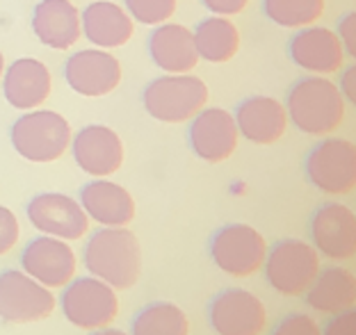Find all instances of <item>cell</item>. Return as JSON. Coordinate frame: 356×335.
I'll return each mask as SVG.
<instances>
[{
  "label": "cell",
  "instance_id": "cell-1",
  "mask_svg": "<svg viewBox=\"0 0 356 335\" xmlns=\"http://www.w3.org/2000/svg\"><path fill=\"white\" fill-rule=\"evenodd\" d=\"M83 265L89 276L115 290L133 288L142 274L140 240L128 231V226H101L89 235L83 249Z\"/></svg>",
  "mask_w": 356,
  "mask_h": 335
},
{
  "label": "cell",
  "instance_id": "cell-2",
  "mask_svg": "<svg viewBox=\"0 0 356 335\" xmlns=\"http://www.w3.org/2000/svg\"><path fill=\"white\" fill-rule=\"evenodd\" d=\"M286 114L304 135L325 137L345 121V98L327 76H304L290 87Z\"/></svg>",
  "mask_w": 356,
  "mask_h": 335
},
{
  "label": "cell",
  "instance_id": "cell-3",
  "mask_svg": "<svg viewBox=\"0 0 356 335\" xmlns=\"http://www.w3.org/2000/svg\"><path fill=\"white\" fill-rule=\"evenodd\" d=\"M69 121L55 110L23 112L10 128V142L23 160L46 165L60 160L71 146Z\"/></svg>",
  "mask_w": 356,
  "mask_h": 335
},
{
  "label": "cell",
  "instance_id": "cell-4",
  "mask_svg": "<svg viewBox=\"0 0 356 335\" xmlns=\"http://www.w3.org/2000/svg\"><path fill=\"white\" fill-rule=\"evenodd\" d=\"M208 103V87L201 78L190 73H169L144 87L142 105L149 117L163 124L190 121Z\"/></svg>",
  "mask_w": 356,
  "mask_h": 335
},
{
  "label": "cell",
  "instance_id": "cell-5",
  "mask_svg": "<svg viewBox=\"0 0 356 335\" xmlns=\"http://www.w3.org/2000/svg\"><path fill=\"white\" fill-rule=\"evenodd\" d=\"M320 253L311 242L286 238L267 247L265 281L281 297H302L320 272Z\"/></svg>",
  "mask_w": 356,
  "mask_h": 335
},
{
  "label": "cell",
  "instance_id": "cell-6",
  "mask_svg": "<svg viewBox=\"0 0 356 335\" xmlns=\"http://www.w3.org/2000/svg\"><path fill=\"white\" fill-rule=\"evenodd\" d=\"M64 320L83 331L110 326L119 315V294L94 276H78L62 288L58 299Z\"/></svg>",
  "mask_w": 356,
  "mask_h": 335
},
{
  "label": "cell",
  "instance_id": "cell-7",
  "mask_svg": "<svg viewBox=\"0 0 356 335\" xmlns=\"http://www.w3.org/2000/svg\"><path fill=\"white\" fill-rule=\"evenodd\" d=\"M208 251L220 272L233 279H249L263 269L267 242L254 226L233 222L217 228L208 242Z\"/></svg>",
  "mask_w": 356,
  "mask_h": 335
},
{
  "label": "cell",
  "instance_id": "cell-8",
  "mask_svg": "<svg viewBox=\"0 0 356 335\" xmlns=\"http://www.w3.org/2000/svg\"><path fill=\"white\" fill-rule=\"evenodd\" d=\"M304 174L315 190L329 196L350 194L356 187V146L350 140L327 137L306 155Z\"/></svg>",
  "mask_w": 356,
  "mask_h": 335
},
{
  "label": "cell",
  "instance_id": "cell-9",
  "mask_svg": "<svg viewBox=\"0 0 356 335\" xmlns=\"http://www.w3.org/2000/svg\"><path fill=\"white\" fill-rule=\"evenodd\" d=\"M58 297L46 285L37 283L23 269L0 272V320L7 324H35L48 320Z\"/></svg>",
  "mask_w": 356,
  "mask_h": 335
},
{
  "label": "cell",
  "instance_id": "cell-10",
  "mask_svg": "<svg viewBox=\"0 0 356 335\" xmlns=\"http://www.w3.org/2000/svg\"><path fill=\"white\" fill-rule=\"evenodd\" d=\"M26 215L35 231L64 242L83 240L92 224L74 196L62 192H42L32 196L26 206Z\"/></svg>",
  "mask_w": 356,
  "mask_h": 335
},
{
  "label": "cell",
  "instance_id": "cell-11",
  "mask_svg": "<svg viewBox=\"0 0 356 335\" xmlns=\"http://www.w3.org/2000/svg\"><path fill=\"white\" fill-rule=\"evenodd\" d=\"M208 322L217 335H263L267 308L252 290L226 288L210 301Z\"/></svg>",
  "mask_w": 356,
  "mask_h": 335
},
{
  "label": "cell",
  "instance_id": "cell-12",
  "mask_svg": "<svg viewBox=\"0 0 356 335\" xmlns=\"http://www.w3.org/2000/svg\"><path fill=\"white\" fill-rule=\"evenodd\" d=\"M309 235L313 249L336 263H345L356 256V217L345 203H322L311 215Z\"/></svg>",
  "mask_w": 356,
  "mask_h": 335
},
{
  "label": "cell",
  "instance_id": "cell-13",
  "mask_svg": "<svg viewBox=\"0 0 356 335\" xmlns=\"http://www.w3.org/2000/svg\"><path fill=\"white\" fill-rule=\"evenodd\" d=\"M21 269L48 290H62L76 279L78 258L69 242L37 235L21 251Z\"/></svg>",
  "mask_w": 356,
  "mask_h": 335
},
{
  "label": "cell",
  "instance_id": "cell-14",
  "mask_svg": "<svg viewBox=\"0 0 356 335\" xmlns=\"http://www.w3.org/2000/svg\"><path fill=\"white\" fill-rule=\"evenodd\" d=\"M64 80L80 96H108L121 83V64L115 55L103 48H85L67 57Z\"/></svg>",
  "mask_w": 356,
  "mask_h": 335
},
{
  "label": "cell",
  "instance_id": "cell-15",
  "mask_svg": "<svg viewBox=\"0 0 356 335\" xmlns=\"http://www.w3.org/2000/svg\"><path fill=\"white\" fill-rule=\"evenodd\" d=\"M238 126L231 112L222 108H204L190 119L188 142L192 153L204 162H224L238 151Z\"/></svg>",
  "mask_w": 356,
  "mask_h": 335
},
{
  "label": "cell",
  "instance_id": "cell-16",
  "mask_svg": "<svg viewBox=\"0 0 356 335\" xmlns=\"http://www.w3.org/2000/svg\"><path fill=\"white\" fill-rule=\"evenodd\" d=\"M71 155L76 165L92 178H108L124 165L126 151L121 137L110 126L92 124L71 137Z\"/></svg>",
  "mask_w": 356,
  "mask_h": 335
},
{
  "label": "cell",
  "instance_id": "cell-17",
  "mask_svg": "<svg viewBox=\"0 0 356 335\" xmlns=\"http://www.w3.org/2000/svg\"><path fill=\"white\" fill-rule=\"evenodd\" d=\"M288 55L299 69L315 76H331L341 71L345 62L343 46L336 32L320 26L299 28L288 42Z\"/></svg>",
  "mask_w": 356,
  "mask_h": 335
},
{
  "label": "cell",
  "instance_id": "cell-18",
  "mask_svg": "<svg viewBox=\"0 0 356 335\" xmlns=\"http://www.w3.org/2000/svg\"><path fill=\"white\" fill-rule=\"evenodd\" d=\"M3 94L5 101L14 110L30 112L42 108L51 96L53 76L44 62L35 57H19L3 73Z\"/></svg>",
  "mask_w": 356,
  "mask_h": 335
},
{
  "label": "cell",
  "instance_id": "cell-19",
  "mask_svg": "<svg viewBox=\"0 0 356 335\" xmlns=\"http://www.w3.org/2000/svg\"><path fill=\"white\" fill-rule=\"evenodd\" d=\"M78 203L87 212L89 222L99 226H128L135 219V199L131 192L108 178H94L80 187Z\"/></svg>",
  "mask_w": 356,
  "mask_h": 335
},
{
  "label": "cell",
  "instance_id": "cell-20",
  "mask_svg": "<svg viewBox=\"0 0 356 335\" xmlns=\"http://www.w3.org/2000/svg\"><path fill=\"white\" fill-rule=\"evenodd\" d=\"M233 119H236L238 133L245 140L261 146L281 140L288 128V114L283 103L261 94L245 98L233 112Z\"/></svg>",
  "mask_w": 356,
  "mask_h": 335
},
{
  "label": "cell",
  "instance_id": "cell-21",
  "mask_svg": "<svg viewBox=\"0 0 356 335\" xmlns=\"http://www.w3.org/2000/svg\"><path fill=\"white\" fill-rule=\"evenodd\" d=\"M30 23L35 37L53 51H69L83 35L80 12L71 0H39Z\"/></svg>",
  "mask_w": 356,
  "mask_h": 335
},
{
  "label": "cell",
  "instance_id": "cell-22",
  "mask_svg": "<svg viewBox=\"0 0 356 335\" xmlns=\"http://www.w3.org/2000/svg\"><path fill=\"white\" fill-rule=\"evenodd\" d=\"M80 30L87 42L103 51H110V48H121L131 42L135 26L121 5L110 3V0H96L80 12Z\"/></svg>",
  "mask_w": 356,
  "mask_h": 335
},
{
  "label": "cell",
  "instance_id": "cell-23",
  "mask_svg": "<svg viewBox=\"0 0 356 335\" xmlns=\"http://www.w3.org/2000/svg\"><path fill=\"white\" fill-rule=\"evenodd\" d=\"M149 55L165 73H190L199 64L192 30L181 23H160L149 37Z\"/></svg>",
  "mask_w": 356,
  "mask_h": 335
},
{
  "label": "cell",
  "instance_id": "cell-24",
  "mask_svg": "<svg viewBox=\"0 0 356 335\" xmlns=\"http://www.w3.org/2000/svg\"><path fill=\"white\" fill-rule=\"evenodd\" d=\"M311 310L322 315H336L356 304V279L345 267H325L304 292Z\"/></svg>",
  "mask_w": 356,
  "mask_h": 335
},
{
  "label": "cell",
  "instance_id": "cell-25",
  "mask_svg": "<svg viewBox=\"0 0 356 335\" xmlns=\"http://www.w3.org/2000/svg\"><path fill=\"white\" fill-rule=\"evenodd\" d=\"M192 42L199 60L210 64H224L236 57L240 48V30L229 16H208L192 30Z\"/></svg>",
  "mask_w": 356,
  "mask_h": 335
},
{
  "label": "cell",
  "instance_id": "cell-26",
  "mask_svg": "<svg viewBox=\"0 0 356 335\" xmlns=\"http://www.w3.org/2000/svg\"><path fill=\"white\" fill-rule=\"evenodd\" d=\"M131 335H190V320L172 301H153L133 317Z\"/></svg>",
  "mask_w": 356,
  "mask_h": 335
},
{
  "label": "cell",
  "instance_id": "cell-27",
  "mask_svg": "<svg viewBox=\"0 0 356 335\" xmlns=\"http://www.w3.org/2000/svg\"><path fill=\"white\" fill-rule=\"evenodd\" d=\"M263 14L274 26L309 28L325 14V0H263Z\"/></svg>",
  "mask_w": 356,
  "mask_h": 335
},
{
  "label": "cell",
  "instance_id": "cell-28",
  "mask_svg": "<svg viewBox=\"0 0 356 335\" xmlns=\"http://www.w3.org/2000/svg\"><path fill=\"white\" fill-rule=\"evenodd\" d=\"M124 10L142 26H160L176 12V0H124Z\"/></svg>",
  "mask_w": 356,
  "mask_h": 335
},
{
  "label": "cell",
  "instance_id": "cell-29",
  "mask_svg": "<svg viewBox=\"0 0 356 335\" xmlns=\"http://www.w3.org/2000/svg\"><path fill=\"white\" fill-rule=\"evenodd\" d=\"M272 335H322L320 324L306 313H288L272 329Z\"/></svg>",
  "mask_w": 356,
  "mask_h": 335
},
{
  "label": "cell",
  "instance_id": "cell-30",
  "mask_svg": "<svg viewBox=\"0 0 356 335\" xmlns=\"http://www.w3.org/2000/svg\"><path fill=\"white\" fill-rule=\"evenodd\" d=\"M21 238V224L16 215L5 206H0V256H7Z\"/></svg>",
  "mask_w": 356,
  "mask_h": 335
},
{
  "label": "cell",
  "instance_id": "cell-31",
  "mask_svg": "<svg viewBox=\"0 0 356 335\" xmlns=\"http://www.w3.org/2000/svg\"><path fill=\"white\" fill-rule=\"evenodd\" d=\"M336 37L343 46L345 57H356V12H347L345 16L338 19L336 26Z\"/></svg>",
  "mask_w": 356,
  "mask_h": 335
},
{
  "label": "cell",
  "instance_id": "cell-32",
  "mask_svg": "<svg viewBox=\"0 0 356 335\" xmlns=\"http://www.w3.org/2000/svg\"><path fill=\"white\" fill-rule=\"evenodd\" d=\"M322 335H356V313L354 308L343 310V313L329 315L325 329H320Z\"/></svg>",
  "mask_w": 356,
  "mask_h": 335
},
{
  "label": "cell",
  "instance_id": "cell-33",
  "mask_svg": "<svg viewBox=\"0 0 356 335\" xmlns=\"http://www.w3.org/2000/svg\"><path fill=\"white\" fill-rule=\"evenodd\" d=\"M213 16H236L247 7L249 0H201Z\"/></svg>",
  "mask_w": 356,
  "mask_h": 335
},
{
  "label": "cell",
  "instance_id": "cell-34",
  "mask_svg": "<svg viewBox=\"0 0 356 335\" xmlns=\"http://www.w3.org/2000/svg\"><path fill=\"white\" fill-rule=\"evenodd\" d=\"M338 92L345 98V103H356V64H350L341 71L338 78Z\"/></svg>",
  "mask_w": 356,
  "mask_h": 335
},
{
  "label": "cell",
  "instance_id": "cell-35",
  "mask_svg": "<svg viewBox=\"0 0 356 335\" xmlns=\"http://www.w3.org/2000/svg\"><path fill=\"white\" fill-rule=\"evenodd\" d=\"M89 335H131V333H126V331H121V329H115V326H103V329H96Z\"/></svg>",
  "mask_w": 356,
  "mask_h": 335
},
{
  "label": "cell",
  "instance_id": "cell-36",
  "mask_svg": "<svg viewBox=\"0 0 356 335\" xmlns=\"http://www.w3.org/2000/svg\"><path fill=\"white\" fill-rule=\"evenodd\" d=\"M3 73H5V57L0 53V78H3Z\"/></svg>",
  "mask_w": 356,
  "mask_h": 335
}]
</instances>
